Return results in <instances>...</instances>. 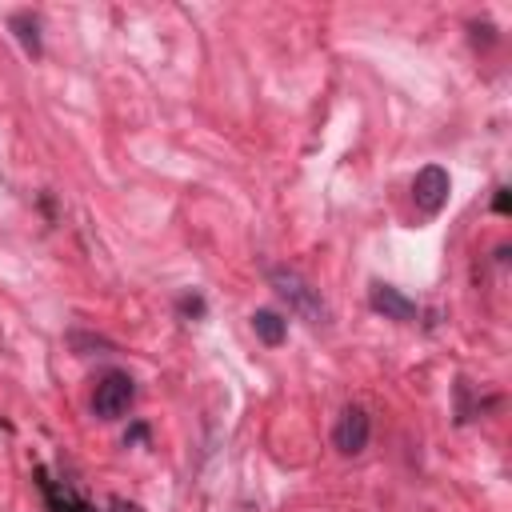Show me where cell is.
I'll return each mask as SVG.
<instances>
[{"label":"cell","mask_w":512,"mask_h":512,"mask_svg":"<svg viewBox=\"0 0 512 512\" xmlns=\"http://www.w3.org/2000/svg\"><path fill=\"white\" fill-rule=\"evenodd\" d=\"M268 284H272V292L288 304V312H296L300 320H308V324H316V328H328V324H332V312H328L320 288H312L296 268L272 264V268H268Z\"/></svg>","instance_id":"obj_1"},{"label":"cell","mask_w":512,"mask_h":512,"mask_svg":"<svg viewBox=\"0 0 512 512\" xmlns=\"http://www.w3.org/2000/svg\"><path fill=\"white\" fill-rule=\"evenodd\" d=\"M136 400V380L128 372H104L92 388V416L96 420H120Z\"/></svg>","instance_id":"obj_2"},{"label":"cell","mask_w":512,"mask_h":512,"mask_svg":"<svg viewBox=\"0 0 512 512\" xmlns=\"http://www.w3.org/2000/svg\"><path fill=\"white\" fill-rule=\"evenodd\" d=\"M368 436H372V416L360 408V404H348L332 428V444L340 456H360L368 448Z\"/></svg>","instance_id":"obj_3"},{"label":"cell","mask_w":512,"mask_h":512,"mask_svg":"<svg viewBox=\"0 0 512 512\" xmlns=\"http://www.w3.org/2000/svg\"><path fill=\"white\" fill-rule=\"evenodd\" d=\"M448 192H452V180L440 164H424L416 176H412V200L424 216H436L444 204H448Z\"/></svg>","instance_id":"obj_4"},{"label":"cell","mask_w":512,"mask_h":512,"mask_svg":"<svg viewBox=\"0 0 512 512\" xmlns=\"http://www.w3.org/2000/svg\"><path fill=\"white\" fill-rule=\"evenodd\" d=\"M368 304H372V312H380L384 320H396V324H412L416 320V300H408L400 288H392V284H372L368 288Z\"/></svg>","instance_id":"obj_5"},{"label":"cell","mask_w":512,"mask_h":512,"mask_svg":"<svg viewBox=\"0 0 512 512\" xmlns=\"http://www.w3.org/2000/svg\"><path fill=\"white\" fill-rule=\"evenodd\" d=\"M36 480H40V492H44V500H48L52 512H96L88 500H80L64 480H52L44 468H36ZM128 512H136V508H128Z\"/></svg>","instance_id":"obj_6"},{"label":"cell","mask_w":512,"mask_h":512,"mask_svg":"<svg viewBox=\"0 0 512 512\" xmlns=\"http://www.w3.org/2000/svg\"><path fill=\"white\" fill-rule=\"evenodd\" d=\"M8 28L16 32L20 48H24L32 60L44 56V44H40V16H36V12H12V16H8Z\"/></svg>","instance_id":"obj_7"},{"label":"cell","mask_w":512,"mask_h":512,"mask_svg":"<svg viewBox=\"0 0 512 512\" xmlns=\"http://www.w3.org/2000/svg\"><path fill=\"white\" fill-rule=\"evenodd\" d=\"M252 332H256L260 344L280 348V344L288 340V320H284L280 312H272V308H256V312H252Z\"/></svg>","instance_id":"obj_8"},{"label":"cell","mask_w":512,"mask_h":512,"mask_svg":"<svg viewBox=\"0 0 512 512\" xmlns=\"http://www.w3.org/2000/svg\"><path fill=\"white\" fill-rule=\"evenodd\" d=\"M176 308H180V316H192V320H200V316L208 312V304H204L200 292H184V296L176 300Z\"/></svg>","instance_id":"obj_9"},{"label":"cell","mask_w":512,"mask_h":512,"mask_svg":"<svg viewBox=\"0 0 512 512\" xmlns=\"http://www.w3.org/2000/svg\"><path fill=\"white\" fill-rule=\"evenodd\" d=\"M492 208H496L500 216H504V212L512 208V200H508V188H496V200H492Z\"/></svg>","instance_id":"obj_10"},{"label":"cell","mask_w":512,"mask_h":512,"mask_svg":"<svg viewBox=\"0 0 512 512\" xmlns=\"http://www.w3.org/2000/svg\"><path fill=\"white\" fill-rule=\"evenodd\" d=\"M144 436H148V424H132V428H128V436H124V440H128V444H140V440H144Z\"/></svg>","instance_id":"obj_11"}]
</instances>
